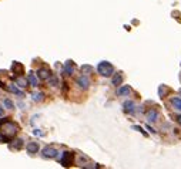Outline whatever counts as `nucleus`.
Returning a JSON list of instances; mask_svg holds the SVG:
<instances>
[{
  "mask_svg": "<svg viewBox=\"0 0 181 169\" xmlns=\"http://www.w3.org/2000/svg\"><path fill=\"white\" fill-rule=\"evenodd\" d=\"M73 153L71 152H64L63 155H61V159H60V162L61 165L64 166V168H67V166H70L71 163H73Z\"/></svg>",
  "mask_w": 181,
  "mask_h": 169,
  "instance_id": "f03ea898",
  "label": "nucleus"
},
{
  "mask_svg": "<svg viewBox=\"0 0 181 169\" xmlns=\"http://www.w3.org/2000/svg\"><path fill=\"white\" fill-rule=\"evenodd\" d=\"M124 111L131 114V112H134V102L133 101H126L124 102Z\"/></svg>",
  "mask_w": 181,
  "mask_h": 169,
  "instance_id": "9d476101",
  "label": "nucleus"
},
{
  "mask_svg": "<svg viewBox=\"0 0 181 169\" xmlns=\"http://www.w3.org/2000/svg\"><path fill=\"white\" fill-rule=\"evenodd\" d=\"M3 105L6 107V108H9V109H12V108H14V105H13V102L10 101V100H4L3 101Z\"/></svg>",
  "mask_w": 181,
  "mask_h": 169,
  "instance_id": "6ab92c4d",
  "label": "nucleus"
},
{
  "mask_svg": "<svg viewBox=\"0 0 181 169\" xmlns=\"http://www.w3.org/2000/svg\"><path fill=\"white\" fill-rule=\"evenodd\" d=\"M37 74H39V77H40V78L47 80V78L50 77V71L47 70V68H40V70L37 71Z\"/></svg>",
  "mask_w": 181,
  "mask_h": 169,
  "instance_id": "6e6552de",
  "label": "nucleus"
},
{
  "mask_svg": "<svg viewBox=\"0 0 181 169\" xmlns=\"http://www.w3.org/2000/svg\"><path fill=\"white\" fill-rule=\"evenodd\" d=\"M131 92V88L128 85H123L117 90V95H128Z\"/></svg>",
  "mask_w": 181,
  "mask_h": 169,
  "instance_id": "0eeeda50",
  "label": "nucleus"
},
{
  "mask_svg": "<svg viewBox=\"0 0 181 169\" xmlns=\"http://www.w3.org/2000/svg\"><path fill=\"white\" fill-rule=\"evenodd\" d=\"M3 115V105H0V117Z\"/></svg>",
  "mask_w": 181,
  "mask_h": 169,
  "instance_id": "b1692460",
  "label": "nucleus"
},
{
  "mask_svg": "<svg viewBox=\"0 0 181 169\" xmlns=\"http://www.w3.org/2000/svg\"><path fill=\"white\" fill-rule=\"evenodd\" d=\"M97 71H98V74H101L103 77H110L114 73V67L108 61H101L100 64L97 65Z\"/></svg>",
  "mask_w": 181,
  "mask_h": 169,
  "instance_id": "f257e3e1",
  "label": "nucleus"
},
{
  "mask_svg": "<svg viewBox=\"0 0 181 169\" xmlns=\"http://www.w3.org/2000/svg\"><path fill=\"white\" fill-rule=\"evenodd\" d=\"M171 104H173V107H174L175 109H178V111H181V98H171Z\"/></svg>",
  "mask_w": 181,
  "mask_h": 169,
  "instance_id": "f3484780",
  "label": "nucleus"
},
{
  "mask_svg": "<svg viewBox=\"0 0 181 169\" xmlns=\"http://www.w3.org/2000/svg\"><path fill=\"white\" fill-rule=\"evenodd\" d=\"M21 146H23V141H21V139H17V141H16V145H14L13 148L14 149H20Z\"/></svg>",
  "mask_w": 181,
  "mask_h": 169,
  "instance_id": "4be33fe9",
  "label": "nucleus"
},
{
  "mask_svg": "<svg viewBox=\"0 0 181 169\" xmlns=\"http://www.w3.org/2000/svg\"><path fill=\"white\" fill-rule=\"evenodd\" d=\"M14 82H16V85H19V87H20V88H24V87H26V85H27V81H26V80H24V78H21L20 75L14 78Z\"/></svg>",
  "mask_w": 181,
  "mask_h": 169,
  "instance_id": "4468645a",
  "label": "nucleus"
},
{
  "mask_svg": "<svg viewBox=\"0 0 181 169\" xmlns=\"http://www.w3.org/2000/svg\"><path fill=\"white\" fill-rule=\"evenodd\" d=\"M27 151L30 153H36L39 151V145H37V142H30V144H27Z\"/></svg>",
  "mask_w": 181,
  "mask_h": 169,
  "instance_id": "1a4fd4ad",
  "label": "nucleus"
},
{
  "mask_svg": "<svg viewBox=\"0 0 181 169\" xmlns=\"http://www.w3.org/2000/svg\"><path fill=\"white\" fill-rule=\"evenodd\" d=\"M88 84H90V80H88V77L86 74H81L80 77L77 78V85H79V87H81V88L86 90V88L88 87Z\"/></svg>",
  "mask_w": 181,
  "mask_h": 169,
  "instance_id": "7ed1b4c3",
  "label": "nucleus"
},
{
  "mask_svg": "<svg viewBox=\"0 0 181 169\" xmlns=\"http://www.w3.org/2000/svg\"><path fill=\"white\" fill-rule=\"evenodd\" d=\"M180 94H181V90H180Z\"/></svg>",
  "mask_w": 181,
  "mask_h": 169,
  "instance_id": "a878e982",
  "label": "nucleus"
},
{
  "mask_svg": "<svg viewBox=\"0 0 181 169\" xmlns=\"http://www.w3.org/2000/svg\"><path fill=\"white\" fill-rule=\"evenodd\" d=\"M177 122L181 125V115H177Z\"/></svg>",
  "mask_w": 181,
  "mask_h": 169,
  "instance_id": "5701e85b",
  "label": "nucleus"
},
{
  "mask_svg": "<svg viewBox=\"0 0 181 169\" xmlns=\"http://www.w3.org/2000/svg\"><path fill=\"white\" fill-rule=\"evenodd\" d=\"M12 71H13L14 74H17V75H21V74H23V65H21L20 63L14 61L13 65H12Z\"/></svg>",
  "mask_w": 181,
  "mask_h": 169,
  "instance_id": "20e7f679",
  "label": "nucleus"
},
{
  "mask_svg": "<svg viewBox=\"0 0 181 169\" xmlns=\"http://www.w3.org/2000/svg\"><path fill=\"white\" fill-rule=\"evenodd\" d=\"M0 88H7V87H4V84L2 81H0Z\"/></svg>",
  "mask_w": 181,
  "mask_h": 169,
  "instance_id": "393cba45",
  "label": "nucleus"
},
{
  "mask_svg": "<svg viewBox=\"0 0 181 169\" xmlns=\"http://www.w3.org/2000/svg\"><path fill=\"white\" fill-rule=\"evenodd\" d=\"M165 92H168V88H167V87H164V85H161L160 90H158V94H160V97H164Z\"/></svg>",
  "mask_w": 181,
  "mask_h": 169,
  "instance_id": "a211bd4d",
  "label": "nucleus"
},
{
  "mask_svg": "<svg viewBox=\"0 0 181 169\" xmlns=\"http://www.w3.org/2000/svg\"><path fill=\"white\" fill-rule=\"evenodd\" d=\"M31 98H33V101L40 102L44 100V94L43 92H33V94H31Z\"/></svg>",
  "mask_w": 181,
  "mask_h": 169,
  "instance_id": "2eb2a0df",
  "label": "nucleus"
},
{
  "mask_svg": "<svg viewBox=\"0 0 181 169\" xmlns=\"http://www.w3.org/2000/svg\"><path fill=\"white\" fill-rule=\"evenodd\" d=\"M90 71H91V67H90V65H83V67H81V73H83V74L87 75L88 73H90Z\"/></svg>",
  "mask_w": 181,
  "mask_h": 169,
  "instance_id": "412c9836",
  "label": "nucleus"
},
{
  "mask_svg": "<svg viewBox=\"0 0 181 169\" xmlns=\"http://www.w3.org/2000/svg\"><path fill=\"white\" fill-rule=\"evenodd\" d=\"M47 80H49V84H51L53 87H56V85L59 84V81H57V78H56V77H49Z\"/></svg>",
  "mask_w": 181,
  "mask_h": 169,
  "instance_id": "aec40b11",
  "label": "nucleus"
},
{
  "mask_svg": "<svg viewBox=\"0 0 181 169\" xmlns=\"http://www.w3.org/2000/svg\"><path fill=\"white\" fill-rule=\"evenodd\" d=\"M57 155V151L54 148H44L43 149V156L44 158H54Z\"/></svg>",
  "mask_w": 181,
  "mask_h": 169,
  "instance_id": "39448f33",
  "label": "nucleus"
},
{
  "mask_svg": "<svg viewBox=\"0 0 181 169\" xmlns=\"http://www.w3.org/2000/svg\"><path fill=\"white\" fill-rule=\"evenodd\" d=\"M74 71V63L73 61H67L66 65H64V74L66 75H71Z\"/></svg>",
  "mask_w": 181,
  "mask_h": 169,
  "instance_id": "423d86ee",
  "label": "nucleus"
},
{
  "mask_svg": "<svg viewBox=\"0 0 181 169\" xmlns=\"http://www.w3.org/2000/svg\"><path fill=\"white\" fill-rule=\"evenodd\" d=\"M27 81L30 82V85H33V87H37V85H39V81H37L36 75H34L33 73H30V74H29V77H27Z\"/></svg>",
  "mask_w": 181,
  "mask_h": 169,
  "instance_id": "ddd939ff",
  "label": "nucleus"
},
{
  "mask_svg": "<svg viewBox=\"0 0 181 169\" xmlns=\"http://www.w3.org/2000/svg\"><path fill=\"white\" fill-rule=\"evenodd\" d=\"M157 117H158V112L155 111V109H151V111L147 112V118H148V121H151V122L157 121Z\"/></svg>",
  "mask_w": 181,
  "mask_h": 169,
  "instance_id": "9b49d317",
  "label": "nucleus"
},
{
  "mask_svg": "<svg viewBox=\"0 0 181 169\" xmlns=\"http://www.w3.org/2000/svg\"><path fill=\"white\" fill-rule=\"evenodd\" d=\"M111 82H113V85H120L121 82H123V74H121V73L116 74L113 77V80H111Z\"/></svg>",
  "mask_w": 181,
  "mask_h": 169,
  "instance_id": "f8f14e48",
  "label": "nucleus"
},
{
  "mask_svg": "<svg viewBox=\"0 0 181 169\" xmlns=\"http://www.w3.org/2000/svg\"><path fill=\"white\" fill-rule=\"evenodd\" d=\"M7 90H9V91H12V92H14V94H17V95H20V97H23V91H21V90H19V88H17L14 84L9 85V87H7Z\"/></svg>",
  "mask_w": 181,
  "mask_h": 169,
  "instance_id": "dca6fc26",
  "label": "nucleus"
}]
</instances>
